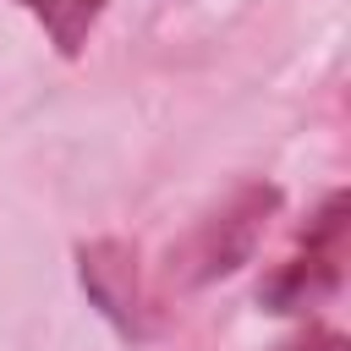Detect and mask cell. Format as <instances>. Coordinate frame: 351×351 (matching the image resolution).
Masks as SVG:
<instances>
[{
    "label": "cell",
    "instance_id": "obj_1",
    "mask_svg": "<svg viewBox=\"0 0 351 351\" xmlns=\"http://www.w3.org/2000/svg\"><path fill=\"white\" fill-rule=\"evenodd\" d=\"M280 214V186L274 181H241L219 208H208L181 241H170L165 252V280L181 291H203L225 274H236L241 263H252L269 219Z\"/></svg>",
    "mask_w": 351,
    "mask_h": 351
},
{
    "label": "cell",
    "instance_id": "obj_2",
    "mask_svg": "<svg viewBox=\"0 0 351 351\" xmlns=\"http://www.w3.org/2000/svg\"><path fill=\"white\" fill-rule=\"evenodd\" d=\"M346 263H351V197L335 186L307 214L291 258L274 263V274L258 285V302L269 313H313V307L340 296Z\"/></svg>",
    "mask_w": 351,
    "mask_h": 351
},
{
    "label": "cell",
    "instance_id": "obj_3",
    "mask_svg": "<svg viewBox=\"0 0 351 351\" xmlns=\"http://www.w3.org/2000/svg\"><path fill=\"white\" fill-rule=\"evenodd\" d=\"M77 280L88 291V302L126 335V340H154L159 335V302L143 285L137 269V247L121 236H99L77 247Z\"/></svg>",
    "mask_w": 351,
    "mask_h": 351
},
{
    "label": "cell",
    "instance_id": "obj_4",
    "mask_svg": "<svg viewBox=\"0 0 351 351\" xmlns=\"http://www.w3.org/2000/svg\"><path fill=\"white\" fill-rule=\"evenodd\" d=\"M16 5L38 16V27L49 33L60 60H77L88 49V38H93V27H99L110 0H16Z\"/></svg>",
    "mask_w": 351,
    "mask_h": 351
},
{
    "label": "cell",
    "instance_id": "obj_5",
    "mask_svg": "<svg viewBox=\"0 0 351 351\" xmlns=\"http://www.w3.org/2000/svg\"><path fill=\"white\" fill-rule=\"evenodd\" d=\"M280 351H351V346H346L340 329H329V324H307V329H302L296 340H285Z\"/></svg>",
    "mask_w": 351,
    "mask_h": 351
}]
</instances>
